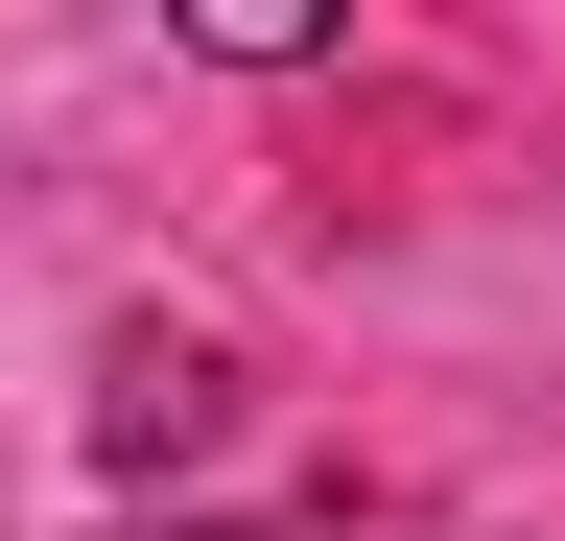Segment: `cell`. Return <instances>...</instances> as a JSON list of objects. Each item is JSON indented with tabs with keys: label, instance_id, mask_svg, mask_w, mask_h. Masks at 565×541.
Returning <instances> with one entry per match:
<instances>
[{
	"label": "cell",
	"instance_id": "6da1fadb",
	"mask_svg": "<svg viewBox=\"0 0 565 541\" xmlns=\"http://www.w3.org/2000/svg\"><path fill=\"white\" fill-rule=\"evenodd\" d=\"M212 400H236V377H212L189 329H118V354H95V447H118V470H189Z\"/></svg>",
	"mask_w": 565,
	"mask_h": 541
},
{
	"label": "cell",
	"instance_id": "7a4b0ae2",
	"mask_svg": "<svg viewBox=\"0 0 565 541\" xmlns=\"http://www.w3.org/2000/svg\"><path fill=\"white\" fill-rule=\"evenodd\" d=\"M141 541H330V518H141Z\"/></svg>",
	"mask_w": 565,
	"mask_h": 541
}]
</instances>
